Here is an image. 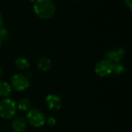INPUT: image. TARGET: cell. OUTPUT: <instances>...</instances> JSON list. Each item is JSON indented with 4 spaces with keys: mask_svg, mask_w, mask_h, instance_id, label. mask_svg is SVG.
Segmentation results:
<instances>
[{
    "mask_svg": "<svg viewBox=\"0 0 132 132\" xmlns=\"http://www.w3.org/2000/svg\"><path fill=\"white\" fill-rule=\"evenodd\" d=\"M33 10L37 17L46 20L54 15L56 6L52 0H35Z\"/></svg>",
    "mask_w": 132,
    "mask_h": 132,
    "instance_id": "6da1fadb",
    "label": "cell"
},
{
    "mask_svg": "<svg viewBox=\"0 0 132 132\" xmlns=\"http://www.w3.org/2000/svg\"><path fill=\"white\" fill-rule=\"evenodd\" d=\"M15 64L19 70H26L29 67V62L25 57H19L15 60Z\"/></svg>",
    "mask_w": 132,
    "mask_h": 132,
    "instance_id": "7c38bea8",
    "label": "cell"
},
{
    "mask_svg": "<svg viewBox=\"0 0 132 132\" xmlns=\"http://www.w3.org/2000/svg\"><path fill=\"white\" fill-rule=\"evenodd\" d=\"M11 84L13 89L17 91H24L29 88L30 83L27 77L22 74H15L11 79Z\"/></svg>",
    "mask_w": 132,
    "mask_h": 132,
    "instance_id": "5b68a950",
    "label": "cell"
},
{
    "mask_svg": "<svg viewBox=\"0 0 132 132\" xmlns=\"http://www.w3.org/2000/svg\"><path fill=\"white\" fill-rule=\"evenodd\" d=\"M125 70V66L121 63L120 62L119 63H114V67H113V72L115 73V74H118V75H120L121 73H123Z\"/></svg>",
    "mask_w": 132,
    "mask_h": 132,
    "instance_id": "4fadbf2b",
    "label": "cell"
},
{
    "mask_svg": "<svg viewBox=\"0 0 132 132\" xmlns=\"http://www.w3.org/2000/svg\"><path fill=\"white\" fill-rule=\"evenodd\" d=\"M3 22H4V21H3V18H2V14L0 13V29L3 27Z\"/></svg>",
    "mask_w": 132,
    "mask_h": 132,
    "instance_id": "e0dca14e",
    "label": "cell"
},
{
    "mask_svg": "<svg viewBox=\"0 0 132 132\" xmlns=\"http://www.w3.org/2000/svg\"><path fill=\"white\" fill-rule=\"evenodd\" d=\"M125 55V50L122 47H117L110 50H108L104 53L105 59L109 60L113 63H119Z\"/></svg>",
    "mask_w": 132,
    "mask_h": 132,
    "instance_id": "8992f818",
    "label": "cell"
},
{
    "mask_svg": "<svg viewBox=\"0 0 132 132\" xmlns=\"http://www.w3.org/2000/svg\"><path fill=\"white\" fill-rule=\"evenodd\" d=\"M16 103L10 98H5L0 101V117L4 119L12 118L16 113Z\"/></svg>",
    "mask_w": 132,
    "mask_h": 132,
    "instance_id": "7a4b0ae2",
    "label": "cell"
},
{
    "mask_svg": "<svg viewBox=\"0 0 132 132\" xmlns=\"http://www.w3.org/2000/svg\"><path fill=\"white\" fill-rule=\"evenodd\" d=\"M1 45H2V41L0 40V47H1Z\"/></svg>",
    "mask_w": 132,
    "mask_h": 132,
    "instance_id": "d6986e66",
    "label": "cell"
},
{
    "mask_svg": "<svg viewBox=\"0 0 132 132\" xmlns=\"http://www.w3.org/2000/svg\"><path fill=\"white\" fill-rule=\"evenodd\" d=\"M38 69L42 72H47L52 67V62L47 57H41L37 60L36 63Z\"/></svg>",
    "mask_w": 132,
    "mask_h": 132,
    "instance_id": "9c48e42d",
    "label": "cell"
},
{
    "mask_svg": "<svg viewBox=\"0 0 132 132\" xmlns=\"http://www.w3.org/2000/svg\"><path fill=\"white\" fill-rule=\"evenodd\" d=\"M124 2L125 4V5L130 9H132V0H124Z\"/></svg>",
    "mask_w": 132,
    "mask_h": 132,
    "instance_id": "2e32d148",
    "label": "cell"
},
{
    "mask_svg": "<svg viewBox=\"0 0 132 132\" xmlns=\"http://www.w3.org/2000/svg\"><path fill=\"white\" fill-rule=\"evenodd\" d=\"M8 36H9V32H8V30L5 28H4V27L1 28L0 29V40L2 42V41H5V40L7 39Z\"/></svg>",
    "mask_w": 132,
    "mask_h": 132,
    "instance_id": "5bb4252c",
    "label": "cell"
},
{
    "mask_svg": "<svg viewBox=\"0 0 132 132\" xmlns=\"http://www.w3.org/2000/svg\"><path fill=\"white\" fill-rule=\"evenodd\" d=\"M46 104L51 111H58L63 105V101L60 97L56 94H49L46 97Z\"/></svg>",
    "mask_w": 132,
    "mask_h": 132,
    "instance_id": "52a82bcc",
    "label": "cell"
},
{
    "mask_svg": "<svg viewBox=\"0 0 132 132\" xmlns=\"http://www.w3.org/2000/svg\"><path fill=\"white\" fill-rule=\"evenodd\" d=\"M46 122L50 127H53L56 124V120L53 117H50V118L46 119Z\"/></svg>",
    "mask_w": 132,
    "mask_h": 132,
    "instance_id": "9a60e30c",
    "label": "cell"
},
{
    "mask_svg": "<svg viewBox=\"0 0 132 132\" xmlns=\"http://www.w3.org/2000/svg\"><path fill=\"white\" fill-rule=\"evenodd\" d=\"M12 93V87L5 81L0 80V97H8Z\"/></svg>",
    "mask_w": 132,
    "mask_h": 132,
    "instance_id": "30bf717a",
    "label": "cell"
},
{
    "mask_svg": "<svg viewBox=\"0 0 132 132\" xmlns=\"http://www.w3.org/2000/svg\"><path fill=\"white\" fill-rule=\"evenodd\" d=\"M113 67L114 63L108 59H104L99 61L96 64L94 71L97 76L101 77H104L113 73Z\"/></svg>",
    "mask_w": 132,
    "mask_h": 132,
    "instance_id": "277c9868",
    "label": "cell"
},
{
    "mask_svg": "<svg viewBox=\"0 0 132 132\" xmlns=\"http://www.w3.org/2000/svg\"><path fill=\"white\" fill-rule=\"evenodd\" d=\"M26 118L28 122L35 128H40L46 123V116L44 114L37 110V109H31L29 111Z\"/></svg>",
    "mask_w": 132,
    "mask_h": 132,
    "instance_id": "3957f363",
    "label": "cell"
},
{
    "mask_svg": "<svg viewBox=\"0 0 132 132\" xmlns=\"http://www.w3.org/2000/svg\"><path fill=\"white\" fill-rule=\"evenodd\" d=\"M26 121L22 117L15 118L12 123V128L14 132H24L26 129Z\"/></svg>",
    "mask_w": 132,
    "mask_h": 132,
    "instance_id": "ba28073f",
    "label": "cell"
},
{
    "mask_svg": "<svg viewBox=\"0 0 132 132\" xmlns=\"http://www.w3.org/2000/svg\"><path fill=\"white\" fill-rule=\"evenodd\" d=\"M2 68L0 67V78L2 77Z\"/></svg>",
    "mask_w": 132,
    "mask_h": 132,
    "instance_id": "ac0fdd59",
    "label": "cell"
},
{
    "mask_svg": "<svg viewBox=\"0 0 132 132\" xmlns=\"http://www.w3.org/2000/svg\"><path fill=\"white\" fill-rule=\"evenodd\" d=\"M16 107L20 111H29L31 108V102L27 98H21L20 100H19L16 104Z\"/></svg>",
    "mask_w": 132,
    "mask_h": 132,
    "instance_id": "8fae6325",
    "label": "cell"
}]
</instances>
